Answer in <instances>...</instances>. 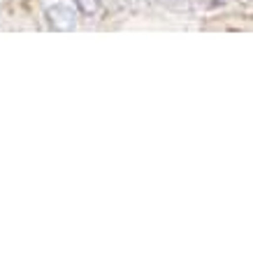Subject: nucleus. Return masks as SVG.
I'll use <instances>...</instances> for the list:
<instances>
[{"mask_svg":"<svg viewBox=\"0 0 253 253\" xmlns=\"http://www.w3.org/2000/svg\"><path fill=\"white\" fill-rule=\"evenodd\" d=\"M77 2V7L84 12V14H88V16H93L95 12H98V2L100 0H75Z\"/></svg>","mask_w":253,"mask_h":253,"instance_id":"nucleus-2","label":"nucleus"},{"mask_svg":"<svg viewBox=\"0 0 253 253\" xmlns=\"http://www.w3.org/2000/svg\"><path fill=\"white\" fill-rule=\"evenodd\" d=\"M46 19L51 23V28L58 33H68L75 28V12L68 5H54V7L46 9Z\"/></svg>","mask_w":253,"mask_h":253,"instance_id":"nucleus-1","label":"nucleus"}]
</instances>
